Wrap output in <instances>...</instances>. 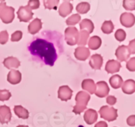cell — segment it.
I'll list each match as a JSON object with an SVG mask.
<instances>
[{"label": "cell", "mask_w": 135, "mask_h": 127, "mask_svg": "<svg viewBox=\"0 0 135 127\" xmlns=\"http://www.w3.org/2000/svg\"><path fill=\"white\" fill-rule=\"evenodd\" d=\"M126 35L127 34L125 30L121 29L117 30V31L115 33V37L116 40L119 42H123V40H125L126 38Z\"/></svg>", "instance_id": "32"}, {"label": "cell", "mask_w": 135, "mask_h": 127, "mask_svg": "<svg viewBox=\"0 0 135 127\" xmlns=\"http://www.w3.org/2000/svg\"><path fill=\"white\" fill-rule=\"evenodd\" d=\"M11 97V93L7 89L0 90V101H5L9 100Z\"/></svg>", "instance_id": "33"}, {"label": "cell", "mask_w": 135, "mask_h": 127, "mask_svg": "<svg viewBox=\"0 0 135 127\" xmlns=\"http://www.w3.org/2000/svg\"><path fill=\"white\" fill-rule=\"evenodd\" d=\"M73 9V6L71 2L69 1H64L61 3V5L59 7V14L60 16L63 17H67V15L71 13Z\"/></svg>", "instance_id": "15"}, {"label": "cell", "mask_w": 135, "mask_h": 127, "mask_svg": "<svg viewBox=\"0 0 135 127\" xmlns=\"http://www.w3.org/2000/svg\"><path fill=\"white\" fill-rule=\"evenodd\" d=\"M22 33L21 30H17L13 33L11 37V40L12 42H18L22 38Z\"/></svg>", "instance_id": "34"}, {"label": "cell", "mask_w": 135, "mask_h": 127, "mask_svg": "<svg viewBox=\"0 0 135 127\" xmlns=\"http://www.w3.org/2000/svg\"><path fill=\"white\" fill-rule=\"evenodd\" d=\"M90 37V34L86 30H80L79 32V38H78L77 44L80 46H85L88 42V38Z\"/></svg>", "instance_id": "26"}, {"label": "cell", "mask_w": 135, "mask_h": 127, "mask_svg": "<svg viewBox=\"0 0 135 127\" xmlns=\"http://www.w3.org/2000/svg\"><path fill=\"white\" fill-rule=\"evenodd\" d=\"M79 31L75 26L67 27L65 30V38L67 44L74 46L77 44Z\"/></svg>", "instance_id": "5"}, {"label": "cell", "mask_w": 135, "mask_h": 127, "mask_svg": "<svg viewBox=\"0 0 135 127\" xmlns=\"http://www.w3.org/2000/svg\"><path fill=\"white\" fill-rule=\"evenodd\" d=\"M81 19V17L80 15L79 14H73L71 15V17H69L67 20H66V24L69 26L71 25H75L79 22V21Z\"/></svg>", "instance_id": "29"}, {"label": "cell", "mask_w": 135, "mask_h": 127, "mask_svg": "<svg viewBox=\"0 0 135 127\" xmlns=\"http://www.w3.org/2000/svg\"><path fill=\"white\" fill-rule=\"evenodd\" d=\"M120 22L123 26L127 28L132 27L135 23V16L133 13L125 12L121 14Z\"/></svg>", "instance_id": "9"}, {"label": "cell", "mask_w": 135, "mask_h": 127, "mask_svg": "<svg viewBox=\"0 0 135 127\" xmlns=\"http://www.w3.org/2000/svg\"><path fill=\"white\" fill-rule=\"evenodd\" d=\"M17 127H28V126H25V125H19V126H17Z\"/></svg>", "instance_id": "42"}, {"label": "cell", "mask_w": 135, "mask_h": 127, "mask_svg": "<svg viewBox=\"0 0 135 127\" xmlns=\"http://www.w3.org/2000/svg\"><path fill=\"white\" fill-rule=\"evenodd\" d=\"M101 118L109 122H112L116 120L118 116L117 110L113 107L102 106L99 111Z\"/></svg>", "instance_id": "4"}, {"label": "cell", "mask_w": 135, "mask_h": 127, "mask_svg": "<svg viewBox=\"0 0 135 127\" xmlns=\"http://www.w3.org/2000/svg\"><path fill=\"white\" fill-rule=\"evenodd\" d=\"M73 90L69 86H61L58 90V98L63 101H67L72 97Z\"/></svg>", "instance_id": "10"}, {"label": "cell", "mask_w": 135, "mask_h": 127, "mask_svg": "<svg viewBox=\"0 0 135 127\" xmlns=\"http://www.w3.org/2000/svg\"><path fill=\"white\" fill-rule=\"evenodd\" d=\"M90 52L88 48L85 46H79L75 50V56L77 60L80 61L86 60L90 56Z\"/></svg>", "instance_id": "12"}, {"label": "cell", "mask_w": 135, "mask_h": 127, "mask_svg": "<svg viewBox=\"0 0 135 127\" xmlns=\"http://www.w3.org/2000/svg\"><path fill=\"white\" fill-rule=\"evenodd\" d=\"M126 67L130 71H135V57L130 58V60L127 62Z\"/></svg>", "instance_id": "36"}, {"label": "cell", "mask_w": 135, "mask_h": 127, "mask_svg": "<svg viewBox=\"0 0 135 127\" xmlns=\"http://www.w3.org/2000/svg\"><path fill=\"white\" fill-rule=\"evenodd\" d=\"M88 47L92 50H97L101 46L102 39L98 36H93L90 37L88 40Z\"/></svg>", "instance_id": "24"}, {"label": "cell", "mask_w": 135, "mask_h": 127, "mask_svg": "<svg viewBox=\"0 0 135 127\" xmlns=\"http://www.w3.org/2000/svg\"><path fill=\"white\" fill-rule=\"evenodd\" d=\"M98 116L97 111L92 108H89L84 112V120L86 123V124L90 125L96 122Z\"/></svg>", "instance_id": "16"}, {"label": "cell", "mask_w": 135, "mask_h": 127, "mask_svg": "<svg viewBox=\"0 0 135 127\" xmlns=\"http://www.w3.org/2000/svg\"><path fill=\"white\" fill-rule=\"evenodd\" d=\"M131 53L129 48L125 45H121L119 46L115 51V56L120 62H125L129 58Z\"/></svg>", "instance_id": "8"}, {"label": "cell", "mask_w": 135, "mask_h": 127, "mask_svg": "<svg viewBox=\"0 0 135 127\" xmlns=\"http://www.w3.org/2000/svg\"><path fill=\"white\" fill-rule=\"evenodd\" d=\"M123 6L127 11L135 10V0H124Z\"/></svg>", "instance_id": "31"}, {"label": "cell", "mask_w": 135, "mask_h": 127, "mask_svg": "<svg viewBox=\"0 0 135 127\" xmlns=\"http://www.w3.org/2000/svg\"><path fill=\"white\" fill-rule=\"evenodd\" d=\"M21 78H22L21 73L18 70H11L8 73L7 81L11 84H18L21 82Z\"/></svg>", "instance_id": "17"}, {"label": "cell", "mask_w": 135, "mask_h": 127, "mask_svg": "<svg viewBox=\"0 0 135 127\" xmlns=\"http://www.w3.org/2000/svg\"><path fill=\"white\" fill-rule=\"evenodd\" d=\"M4 66L7 69H16L21 66V62L13 56H9L5 58L3 62Z\"/></svg>", "instance_id": "18"}, {"label": "cell", "mask_w": 135, "mask_h": 127, "mask_svg": "<svg viewBox=\"0 0 135 127\" xmlns=\"http://www.w3.org/2000/svg\"><path fill=\"white\" fill-rule=\"evenodd\" d=\"M59 3V0H44V5L46 9H55L57 7Z\"/></svg>", "instance_id": "30"}, {"label": "cell", "mask_w": 135, "mask_h": 127, "mask_svg": "<svg viewBox=\"0 0 135 127\" xmlns=\"http://www.w3.org/2000/svg\"><path fill=\"white\" fill-rule=\"evenodd\" d=\"M80 29L81 30H86L90 34L94 29V25L91 20L84 19L80 22Z\"/></svg>", "instance_id": "22"}, {"label": "cell", "mask_w": 135, "mask_h": 127, "mask_svg": "<svg viewBox=\"0 0 135 127\" xmlns=\"http://www.w3.org/2000/svg\"><path fill=\"white\" fill-rule=\"evenodd\" d=\"M15 114L18 116V118H21L22 119H27L29 116V112L27 109L24 108L21 105H16L15 106L14 108Z\"/></svg>", "instance_id": "23"}, {"label": "cell", "mask_w": 135, "mask_h": 127, "mask_svg": "<svg viewBox=\"0 0 135 127\" xmlns=\"http://www.w3.org/2000/svg\"><path fill=\"white\" fill-rule=\"evenodd\" d=\"M82 88L88 91L89 93L94 94L96 91V86L93 79H85L82 82Z\"/></svg>", "instance_id": "21"}, {"label": "cell", "mask_w": 135, "mask_h": 127, "mask_svg": "<svg viewBox=\"0 0 135 127\" xmlns=\"http://www.w3.org/2000/svg\"><path fill=\"white\" fill-rule=\"evenodd\" d=\"M96 88L94 93L98 97L102 98L105 97L107 95H108L109 93V87L108 86V83L104 81H98L96 84Z\"/></svg>", "instance_id": "7"}, {"label": "cell", "mask_w": 135, "mask_h": 127, "mask_svg": "<svg viewBox=\"0 0 135 127\" xmlns=\"http://www.w3.org/2000/svg\"><path fill=\"white\" fill-rule=\"evenodd\" d=\"M90 99V95L85 91H79L75 97L76 105L73 107V112L76 115H80L86 108L87 105Z\"/></svg>", "instance_id": "2"}, {"label": "cell", "mask_w": 135, "mask_h": 127, "mask_svg": "<svg viewBox=\"0 0 135 127\" xmlns=\"http://www.w3.org/2000/svg\"><path fill=\"white\" fill-rule=\"evenodd\" d=\"M57 32L44 31L32 40L28 46L34 58L53 66L63 48V38Z\"/></svg>", "instance_id": "1"}, {"label": "cell", "mask_w": 135, "mask_h": 127, "mask_svg": "<svg viewBox=\"0 0 135 127\" xmlns=\"http://www.w3.org/2000/svg\"><path fill=\"white\" fill-rule=\"evenodd\" d=\"M11 112L9 107L6 105L0 106V123L7 124L11 119Z\"/></svg>", "instance_id": "11"}, {"label": "cell", "mask_w": 135, "mask_h": 127, "mask_svg": "<svg viewBox=\"0 0 135 127\" xmlns=\"http://www.w3.org/2000/svg\"><path fill=\"white\" fill-rule=\"evenodd\" d=\"M101 29L105 34H110L114 29V25L112 21H105L102 25Z\"/></svg>", "instance_id": "28"}, {"label": "cell", "mask_w": 135, "mask_h": 127, "mask_svg": "<svg viewBox=\"0 0 135 127\" xmlns=\"http://www.w3.org/2000/svg\"><path fill=\"white\" fill-rule=\"evenodd\" d=\"M127 123L130 126H135V115H131L127 119Z\"/></svg>", "instance_id": "40"}, {"label": "cell", "mask_w": 135, "mask_h": 127, "mask_svg": "<svg viewBox=\"0 0 135 127\" xmlns=\"http://www.w3.org/2000/svg\"><path fill=\"white\" fill-rule=\"evenodd\" d=\"M108 124L104 121H100L95 124L94 127H108Z\"/></svg>", "instance_id": "41"}, {"label": "cell", "mask_w": 135, "mask_h": 127, "mask_svg": "<svg viewBox=\"0 0 135 127\" xmlns=\"http://www.w3.org/2000/svg\"><path fill=\"white\" fill-rule=\"evenodd\" d=\"M128 48L131 54H135V38L129 42Z\"/></svg>", "instance_id": "39"}, {"label": "cell", "mask_w": 135, "mask_h": 127, "mask_svg": "<svg viewBox=\"0 0 135 127\" xmlns=\"http://www.w3.org/2000/svg\"><path fill=\"white\" fill-rule=\"evenodd\" d=\"M0 19L5 24L11 23L15 19V9L7 6L3 1H0Z\"/></svg>", "instance_id": "3"}, {"label": "cell", "mask_w": 135, "mask_h": 127, "mask_svg": "<svg viewBox=\"0 0 135 127\" xmlns=\"http://www.w3.org/2000/svg\"><path fill=\"white\" fill-rule=\"evenodd\" d=\"M89 64L94 70H100L103 64L102 56L98 54H94L90 59Z\"/></svg>", "instance_id": "14"}, {"label": "cell", "mask_w": 135, "mask_h": 127, "mask_svg": "<svg viewBox=\"0 0 135 127\" xmlns=\"http://www.w3.org/2000/svg\"><path fill=\"white\" fill-rule=\"evenodd\" d=\"M9 39V34L7 30H3L0 33V44H5Z\"/></svg>", "instance_id": "35"}, {"label": "cell", "mask_w": 135, "mask_h": 127, "mask_svg": "<svg viewBox=\"0 0 135 127\" xmlns=\"http://www.w3.org/2000/svg\"><path fill=\"white\" fill-rule=\"evenodd\" d=\"M34 13L32 11V9L28 5L21 6L17 11L18 19L21 22H28L33 17Z\"/></svg>", "instance_id": "6"}, {"label": "cell", "mask_w": 135, "mask_h": 127, "mask_svg": "<svg viewBox=\"0 0 135 127\" xmlns=\"http://www.w3.org/2000/svg\"><path fill=\"white\" fill-rule=\"evenodd\" d=\"M42 27V22L40 19L36 18L33 20L28 25V30L31 34H35L41 30Z\"/></svg>", "instance_id": "19"}, {"label": "cell", "mask_w": 135, "mask_h": 127, "mask_svg": "<svg viewBox=\"0 0 135 127\" xmlns=\"http://www.w3.org/2000/svg\"><path fill=\"white\" fill-rule=\"evenodd\" d=\"M90 9V5L88 2H81L76 7V11L80 14H85L88 13Z\"/></svg>", "instance_id": "27"}, {"label": "cell", "mask_w": 135, "mask_h": 127, "mask_svg": "<svg viewBox=\"0 0 135 127\" xmlns=\"http://www.w3.org/2000/svg\"><path fill=\"white\" fill-rule=\"evenodd\" d=\"M106 102L109 105H114L117 103V98L113 95H109L107 97Z\"/></svg>", "instance_id": "38"}, {"label": "cell", "mask_w": 135, "mask_h": 127, "mask_svg": "<svg viewBox=\"0 0 135 127\" xmlns=\"http://www.w3.org/2000/svg\"><path fill=\"white\" fill-rule=\"evenodd\" d=\"M109 83L113 89H119L123 83V78L119 75H114L109 78Z\"/></svg>", "instance_id": "25"}, {"label": "cell", "mask_w": 135, "mask_h": 127, "mask_svg": "<svg viewBox=\"0 0 135 127\" xmlns=\"http://www.w3.org/2000/svg\"><path fill=\"white\" fill-rule=\"evenodd\" d=\"M28 6L31 9H36L40 7V1L38 0H32L28 2Z\"/></svg>", "instance_id": "37"}, {"label": "cell", "mask_w": 135, "mask_h": 127, "mask_svg": "<svg viewBox=\"0 0 135 127\" xmlns=\"http://www.w3.org/2000/svg\"><path fill=\"white\" fill-rule=\"evenodd\" d=\"M122 91L124 93L131 95L135 92V81L133 79H127L122 85Z\"/></svg>", "instance_id": "20"}, {"label": "cell", "mask_w": 135, "mask_h": 127, "mask_svg": "<svg viewBox=\"0 0 135 127\" xmlns=\"http://www.w3.org/2000/svg\"><path fill=\"white\" fill-rule=\"evenodd\" d=\"M121 67V65L119 62L115 60H109L107 62L105 70L108 74H115L119 71Z\"/></svg>", "instance_id": "13"}]
</instances>
